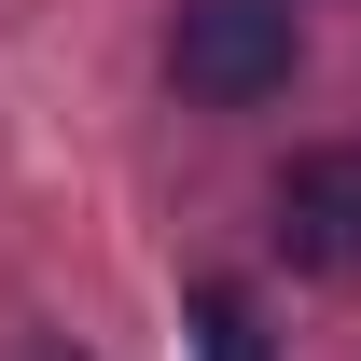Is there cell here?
Segmentation results:
<instances>
[{"mask_svg":"<svg viewBox=\"0 0 361 361\" xmlns=\"http://www.w3.org/2000/svg\"><path fill=\"white\" fill-rule=\"evenodd\" d=\"M292 56H306L292 0H180V28H167L180 97H209V111H250V97H278V84H292Z\"/></svg>","mask_w":361,"mask_h":361,"instance_id":"cell-1","label":"cell"},{"mask_svg":"<svg viewBox=\"0 0 361 361\" xmlns=\"http://www.w3.org/2000/svg\"><path fill=\"white\" fill-rule=\"evenodd\" d=\"M278 250L319 264V278L361 264V139H319V153L278 167Z\"/></svg>","mask_w":361,"mask_h":361,"instance_id":"cell-2","label":"cell"},{"mask_svg":"<svg viewBox=\"0 0 361 361\" xmlns=\"http://www.w3.org/2000/svg\"><path fill=\"white\" fill-rule=\"evenodd\" d=\"M195 348H209V361H264V319H250V292H236V278H209V292H195Z\"/></svg>","mask_w":361,"mask_h":361,"instance_id":"cell-3","label":"cell"}]
</instances>
